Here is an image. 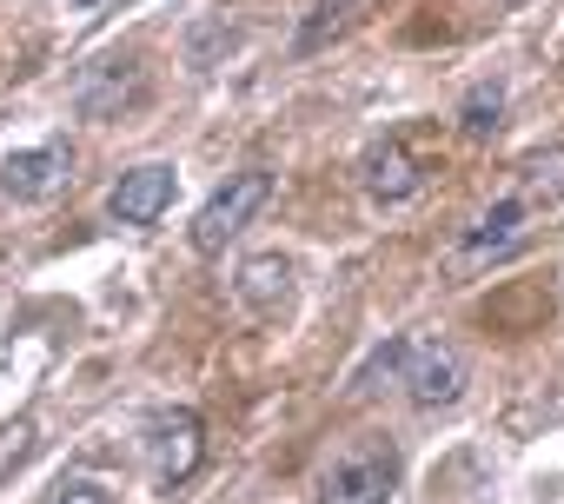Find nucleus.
Listing matches in <instances>:
<instances>
[{"label": "nucleus", "mask_w": 564, "mask_h": 504, "mask_svg": "<svg viewBox=\"0 0 564 504\" xmlns=\"http://www.w3.org/2000/svg\"><path fill=\"white\" fill-rule=\"evenodd\" d=\"M544 206L524 193V186H511L498 206H485L471 226H465V239L452 245V260H445V273L452 280H471V273H485V266H498V260H511V252L531 239V219H538Z\"/></svg>", "instance_id": "obj_1"}, {"label": "nucleus", "mask_w": 564, "mask_h": 504, "mask_svg": "<svg viewBox=\"0 0 564 504\" xmlns=\"http://www.w3.org/2000/svg\"><path fill=\"white\" fill-rule=\"evenodd\" d=\"M392 484H399V451H392V438H359V445H346V451L319 471L313 504H386Z\"/></svg>", "instance_id": "obj_2"}, {"label": "nucleus", "mask_w": 564, "mask_h": 504, "mask_svg": "<svg viewBox=\"0 0 564 504\" xmlns=\"http://www.w3.org/2000/svg\"><path fill=\"white\" fill-rule=\"evenodd\" d=\"M140 458H147V471H153L160 491L186 484V478L206 464V418H199L193 405L153 412V418H147V438H140Z\"/></svg>", "instance_id": "obj_3"}, {"label": "nucleus", "mask_w": 564, "mask_h": 504, "mask_svg": "<svg viewBox=\"0 0 564 504\" xmlns=\"http://www.w3.org/2000/svg\"><path fill=\"white\" fill-rule=\"evenodd\" d=\"M272 199V173H232L199 212H193V252H226V239H239L246 226H252V212Z\"/></svg>", "instance_id": "obj_4"}, {"label": "nucleus", "mask_w": 564, "mask_h": 504, "mask_svg": "<svg viewBox=\"0 0 564 504\" xmlns=\"http://www.w3.org/2000/svg\"><path fill=\"white\" fill-rule=\"evenodd\" d=\"M399 385L412 392L419 412H445V405H458V392H465V365H458L452 346H438V339H412V346H405V372H399Z\"/></svg>", "instance_id": "obj_5"}, {"label": "nucleus", "mask_w": 564, "mask_h": 504, "mask_svg": "<svg viewBox=\"0 0 564 504\" xmlns=\"http://www.w3.org/2000/svg\"><path fill=\"white\" fill-rule=\"evenodd\" d=\"M74 173V146L67 140H47V146H28V153H8V166H0V193L21 199V206H41L67 186Z\"/></svg>", "instance_id": "obj_6"}, {"label": "nucleus", "mask_w": 564, "mask_h": 504, "mask_svg": "<svg viewBox=\"0 0 564 504\" xmlns=\"http://www.w3.org/2000/svg\"><path fill=\"white\" fill-rule=\"evenodd\" d=\"M173 193H180V173H173L166 160H147V166L120 173V186L107 193V212H113L120 226H153V219L173 206Z\"/></svg>", "instance_id": "obj_7"}, {"label": "nucleus", "mask_w": 564, "mask_h": 504, "mask_svg": "<svg viewBox=\"0 0 564 504\" xmlns=\"http://www.w3.org/2000/svg\"><path fill=\"white\" fill-rule=\"evenodd\" d=\"M419 186H425V160H419L405 140H386V146L366 153V193H372V199L399 206V199H412Z\"/></svg>", "instance_id": "obj_8"}, {"label": "nucleus", "mask_w": 564, "mask_h": 504, "mask_svg": "<svg viewBox=\"0 0 564 504\" xmlns=\"http://www.w3.org/2000/svg\"><path fill=\"white\" fill-rule=\"evenodd\" d=\"M239 299H246V313L279 319V306L293 299V260L286 252H259V260H246L239 266Z\"/></svg>", "instance_id": "obj_9"}, {"label": "nucleus", "mask_w": 564, "mask_h": 504, "mask_svg": "<svg viewBox=\"0 0 564 504\" xmlns=\"http://www.w3.org/2000/svg\"><path fill=\"white\" fill-rule=\"evenodd\" d=\"M133 94H140V67H133V61H100V67L80 80V113H87V120H107V113H120Z\"/></svg>", "instance_id": "obj_10"}, {"label": "nucleus", "mask_w": 564, "mask_h": 504, "mask_svg": "<svg viewBox=\"0 0 564 504\" xmlns=\"http://www.w3.org/2000/svg\"><path fill=\"white\" fill-rule=\"evenodd\" d=\"M359 8H366V0H313V14L300 21V41H293V47H300V54H319Z\"/></svg>", "instance_id": "obj_11"}, {"label": "nucleus", "mask_w": 564, "mask_h": 504, "mask_svg": "<svg viewBox=\"0 0 564 504\" xmlns=\"http://www.w3.org/2000/svg\"><path fill=\"white\" fill-rule=\"evenodd\" d=\"M34 445H41V418H34V412H21V418L0 425V484H8V478L34 458Z\"/></svg>", "instance_id": "obj_12"}, {"label": "nucleus", "mask_w": 564, "mask_h": 504, "mask_svg": "<svg viewBox=\"0 0 564 504\" xmlns=\"http://www.w3.org/2000/svg\"><path fill=\"white\" fill-rule=\"evenodd\" d=\"M458 127H465L471 140H491V133L505 127V87H471L465 107H458Z\"/></svg>", "instance_id": "obj_13"}, {"label": "nucleus", "mask_w": 564, "mask_h": 504, "mask_svg": "<svg viewBox=\"0 0 564 504\" xmlns=\"http://www.w3.org/2000/svg\"><path fill=\"white\" fill-rule=\"evenodd\" d=\"M405 346H412V339H386V346L366 359V372L352 379V392H379V379H399V372H405Z\"/></svg>", "instance_id": "obj_14"}, {"label": "nucleus", "mask_w": 564, "mask_h": 504, "mask_svg": "<svg viewBox=\"0 0 564 504\" xmlns=\"http://www.w3.org/2000/svg\"><path fill=\"white\" fill-rule=\"evenodd\" d=\"M54 504H113V491H107V484H94V478H67Z\"/></svg>", "instance_id": "obj_15"}, {"label": "nucleus", "mask_w": 564, "mask_h": 504, "mask_svg": "<svg viewBox=\"0 0 564 504\" xmlns=\"http://www.w3.org/2000/svg\"><path fill=\"white\" fill-rule=\"evenodd\" d=\"M120 8H133V0H74V14H87V21H100V14H120Z\"/></svg>", "instance_id": "obj_16"}, {"label": "nucleus", "mask_w": 564, "mask_h": 504, "mask_svg": "<svg viewBox=\"0 0 564 504\" xmlns=\"http://www.w3.org/2000/svg\"><path fill=\"white\" fill-rule=\"evenodd\" d=\"M498 8H524V0H498Z\"/></svg>", "instance_id": "obj_17"}]
</instances>
